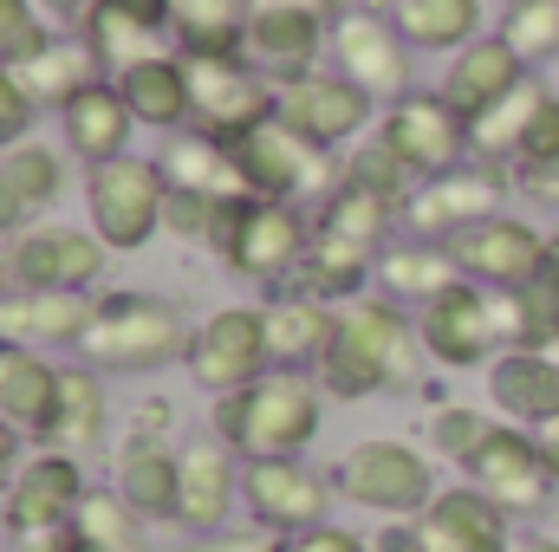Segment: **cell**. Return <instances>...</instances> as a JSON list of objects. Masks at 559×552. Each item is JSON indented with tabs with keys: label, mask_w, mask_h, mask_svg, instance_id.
<instances>
[{
	"label": "cell",
	"mask_w": 559,
	"mask_h": 552,
	"mask_svg": "<svg viewBox=\"0 0 559 552\" xmlns=\"http://www.w3.org/2000/svg\"><path fill=\"white\" fill-rule=\"evenodd\" d=\"M319 416H325V384L274 364L261 384L215 397V442H228L241 461H274L299 455L319 435Z\"/></svg>",
	"instance_id": "6da1fadb"
},
{
	"label": "cell",
	"mask_w": 559,
	"mask_h": 552,
	"mask_svg": "<svg viewBox=\"0 0 559 552\" xmlns=\"http://www.w3.org/2000/svg\"><path fill=\"white\" fill-rule=\"evenodd\" d=\"M189 325L169 299L156 292H105L85 338H79V358L92 371H124V377H143V371H163L176 358H189Z\"/></svg>",
	"instance_id": "7a4b0ae2"
},
{
	"label": "cell",
	"mask_w": 559,
	"mask_h": 552,
	"mask_svg": "<svg viewBox=\"0 0 559 552\" xmlns=\"http://www.w3.org/2000/svg\"><path fill=\"white\" fill-rule=\"evenodd\" d=\"M209 248L235 267L241 279H261V286H280L286 274H299L306 248H312V228L293 202H222L215 208V228H209Z\"/></svg>",
	"instance_id": "3957f363"
},
{
	"label": "cell",
	"mask_w": 559,
	"mask_h": 552,
	"mask_svg": "<svg viewBox=\"0 0 559 552\" xmlns=\"http://www.w3.org/2000/svg\"><path fill=\"white\" fill-rule=\"evenodd\" d=\"M163 202H169V176L156 156H118L98 163L85 182V215L92 235L118 254H138L150 235H163Z\"/></svg>",
	"instance_id": "277c9868"
},
{
	"label": "cell",
	"mask_w": 559,
	"mask_h": 552,
	"mask_svg": "<svg viewBox=\"0 0 559 552\" xmlns=\"http://www.w3.org/2000/svg\"><path fill=\"white\" fill-rule=\"evenodd\" d=\"M189 65V124L209 137H248L280 111V85L254 59H182Z\"/></svg>",
	"instance_id": "5b68a950"
},
{
	"label": "cell",
	"mask_w": 559,
	"mask_h": 552,
	"mask_svg": "<svg viewBox=\"0 0 559 552\" xmlns=\"http://www.w3.org/2000/svg\"><path fill=\"white\" fill-rule=\"evenodd\" d=\"M189 371L202 391L228 397L248 391L274 371V345H267V305H222L195 325L189 338Z\"/></svg>",
	"instance_id": "8992f818"
},
{
	"label": "cell",
	"mask_w": 559,
	"mask_h": 552,
	"mask_svg": "<svg viewBox=\"0 0 559 552\" xmlns=\"http://www.w3.org/2000/svg\"><path fill=\"white\" fill-rule=\"evenodd\" d=\"M338 494L365 514L384 520H417L423 507L436 501V475L411 442H358L338 461Z\"/></svg>",
	"instance_id": "52a82bcc"
},
{
	"label": "cell",
	"mask_w": 559,
	"mask_h": 552,
	"mask_svg": "<svg viewBox=\"0 0 559 552\" xmlns=\"http://www.w3.org/2000/svg\"><path fill=\"white\" fill-rule=\"evenodd\" d=\"M338 338L371 364L384 391H417L423 384V332L397 299H345L338 305Z\"/></svg>",
	"instance_id": "ba28073f"
},
{
	"label": "cell",
	"mask_w": 559,
	"mask_h": 552,
	"mask_svg": "<svg viewBox=\"0 0 559 552\" xmlns=\"http://www.w3.org/2000/svg\"><path fill=\"white\" fill-rule=\"evenodd\" d=\"M378 137L397 149V163H404L417 182H429V176L462 169V156H468V118H462L442 92H404V98H391Z\"/></svg>",
	"instance_id": "9c48e42d"
},
{
	"label": "cell",
	"mask_w": 559,
	"mask_h": 552,
	"mask_svg": "<svg viewBox=\"0 0 559 552\" xmlns=\"http://www.w3.org/2000/svg\"><path fill=\"white\" fill-rule=\"evenodd\" d=\"M508 202V169L501 163H462L449 176H429L411 189L404 202V221L417 228V241H449L475 221H495Z\"/></svg>",
	"instance_id": "30bf717a"
},
{
	"label": "cell",
	"mask_w": 559,
	"mask_h": 552,
	"mask_svg": "<svg viewBox=\"0 0 559 552\" xmlns=\"http://www.w3.org/2000/svg\"><path fill=\"white\" fill-rule=\"evenodd\" d=\"M371 92L365 85H352L338 65H312V72H299V79H286L280 85V124H293L299 137H312L319 149H338V143H352L365 124H371Z\"/></svg>",
	"instance_id": "8fae6325"
},
{
	"label": "cell",
	"mask_w": 559,
	"mask_h": 552,
	"mask_svg": "<svg viewBox=\"0 0 559 552\" xmlns=\"http://www.w3.org/2000/svg\"><path fill=\"white\" fill-rule=\"evenodd\" d=\"M417 332H423V351L449 371H475L495 358L501 345V325H495V292L475 286V279H455L442 286L429 305L417 312Z\"/></svg>",
	"instance_id": "7c38bea8"
},
{
	"label": "cell",
	"mask_w": 559,
	"mask_h": 552,
	"mask_svg": "<svg viewBox=\"0 0 559 552\" xmlns=\"http://www.w3.org/2000/svg\"><path fill=\"white\" fill-rule=\"evenodd\" d=\"M468 488H481L508 520L540 514L547 494H554V468H547L534 429H521V422H495V435H488L481 455L468 461Z\"/></svg>",
	"instance_id": "4fadbf2b"
},
{
	"label": "cell",
	"mask_w": 559,
	"mask_h": 552,
	"mask_svg": "<svg viewBox=\"0 0 559 552\" xmlns=\"http://www.w3.org/2000/svg\"><path fill=\"white\" fill-rule=\"evenodd\" d=\"M235 156H241L254 195H267V202H299L312 189H338L332 182V149H319L312 137H299L280 118L254 124L248 137H235Z\"/></svg>",
	"instance_id": "5bb4252c"
},
{
	"label": "cell",
	"mask_w": 559,
	"mask_h": 552,
	"mask_svg": "<svg viewBox=\"0 0 559 552\" xmlns=\"http://www.w3.org/2000/svg\"><path fill=\"white\" fill-rule=\"evenodd\" d=\"M105 241L92 228H66V221H39V228H20L13 248H7V267L13 286H52V292H92L105 274Z\"/></svg>",
	"instance_id": "9a60e30c"
},
{
	"label": "cell",
	"mask_w": 559,
	"mask_h": 552,
	"mask_svg": "<svg viewBox=\"0 0 559 552\" xmlns=\"http://www.w3.org/2000/svg\"><path fill=\"white\" fill-rule=\"evenodd\" d=\"M411 39L397 33V20L378 7L365 13H338L332 20V59L352 85H365L371 98H404L411 92Z\"/></svg>",
	"instance_id": "2e32d148"
},
{
	"label": "cell",
	"mask_w": 559,
	"mask_h": 552,
	"mask_svg": "<svg viewBox=\"0 0 559 552\" xmlns=\"http://www.w3.org/2000/svg\"><path fill=\"white\" fill-rule=\"evenodd\" d=\"M241 501H248L254 527H267V533H306V527H325L332 481L319 468H306L299 455H274V461H248L241 468Z\"/></svg>",
	"instance_id": "e0dca14e"
},
{
	"label": "cell",
	"mask_w": 559,
	"mask_h": 552,
	"mask_svg": "<svg viewBox=\"0 0 559 552\" xmlns=\"http://www.w3.org/2000/svg\"><path fill=\"white\" fill-rule=\"evenodd\" d=\"M442 248H449V261L462 267V279H475V286H488V292H514V286H527L534 274H547V241H540L527 221H508V215L475 221V228L449 235Z\"/></svg>",
	"instance_id": "ac0fdd59"
},
{
	"label": "cell",
	"mask_w": 559,
	"mask_h": 552,
	"mask_svg": "<svg viewBox=\"0 0 559 552\" xmlns=\"http://www.w3.org/2000/svg\"><path fill=\"white\" fill-rule=\"evenodd\" d=\"M85 494H92V488H85L79 455L46 448V455L20 461V475L7 481V527H13V540H20V533H52V527H72Z\"/></svg>",
	"instance_id": "d6986e66"
},
{
	"label": "cell",
	"mask_w": 559,
	"mask_h": 552,
	"mask_svg": "<svg viewBox=\"0 0 559 552\" xmlns=\"http://www.w3.org/2000/svg\"><path fill=\"white\" fill-rule=\"evenodd\" d=\"M85 46L98 72H138L169 52V0H92L85 7Z\"/></svg>",
	"instance_id": "ffe728a7"
},
{
	"label": "cell",
	"mask_w": 559,
	"mask_h": 552,
	"mask_svg": "<svg viewBox=\"0 0 559 552\" xmlns=\"http://www.w3.org/2000/svg\"><path fill=\"white\" fill-rule=\"evenodd\" d=\"M319 46H325V13H312L306 0H248V59L274 85L312 72Z\"/></svg>",
	"instance_id": "44dd1931"
},
{
	"label": "cell",
	"mask_w": 559,
	"mask_h": 552,
	"mask_svg": "<svg viewBox=\"0 0 559 552\" xmlns=\"http://www.w3.org/2000/svg\"><path fill=\"white\" fill-rule=\"evenodd\" d=\"M98 299L92 292H52V286H7L0 292V345H26V351H52L85 338Z\"/></svg>",
	"instance_id": "7402d4cb"
},
{
	"label": "cell",
	"mask_w": 559,
	"mask_h": 552,
	"mask_svg": "<svg viewBox=\"0 0 559 552\" xmlns=\"http://www.w3.org/2000/svg\"><path fill=\"white\" fill-rule=\"evenodd\" d=\"M241 501V455L228 442H189L182 448V488H176V520L189 533H222L228 507Z\"/></svg>",
	"instance_id": "603a6c76"
},
{
	"label": "cell",
	"mask_w": 559,
	"mask_h": 552,
	"mask_svg": "<svg viewBox=\"0 0 559 552\" xmlns=\"http://www.w3.org/2000/svg\"><path fill=\"white\" fill-rule=\"evenodd\" d=\"M417 540L423 552H514L508 514L481 488H442L417 514Z\"/></svg>",
	"instance_id": "cb8c5ba5"
},
{
	"label": "cell",
	"mask_w": 559,
	"mask_h": 552,
	"mask_svg": "<svg viewBox=\"0 0 559 552\" xmlns=\"http://www.w3.org/2000/svg\"><path fill=\"white\" fill-rule=\"evenodd\" d=\"M156 163H163L169 189H189V195H209V202H254V182H248V169H241V156H235L228 137H209L195 124L169 131Z\"/></svg>",
	"instance_id": "d4e9b609"
},
{
	"label": "cell",
	"mask_w": 559,
	"mask_h": 552,
	"mask_svg": "<svg viewBox=\"0 0 559 552\" xmlns=\"http://www.w3.org/2000/svg\"><path fill=\"white\" fill-rule=\"evenodd\" d=\"M59 124H66L72 156H85V163L98 169V163H118V156H131L124 143H131L138 111L124 105V85H118V79H92L85 92H72V105L59 111Z\"/></svg>",
	"instance_id": "484cf974"
},
{
	"label": "cell",
	"mask_w": 559,
	"mask_h": 552,
	"mask_svg": "<svg viewBox=\"0 0 559 552\" xmlns=\"http://www.w3.org/2000/svg\"><path fill=\"white\" fill-rule=\"evenodd\" d=\"M527 79V65H521V52L501 39V33H481L475 46H462L455 52V65H449V79H442V98L475 124L495 98H508L514 85Z\"/></svg>",
	"instance_id": "4316f807"
},
{
	"label": "cell",
	"mask_w": 559,
	"mask_h": 552,
	"mask_svg": "<svg viewBox=\"0 0 559 552\" xmlns=\"http://www.w3.org/2000/svg\"><path fill=\"white\" fill-rule=\"evenodd\" d=\"M59 364L46 351H26V345H0V416L20 429V435H52V410H59Z\"/></svg>",
	"instance_id": "83f0119b"
},
{
	"label": "cell",
	"mask_w": 559,
	"mask_h": 552,
	"mask_svg": "<svg viewBox=\"0 0 559 552\" xmlns=\"http://www.w3.org/2000/svg\"><path fill=\"white\" fill-rule=\"evenodd\" d=\"M488 391L508 422L540 429L547 416H559V358L554 351H501L488 364Z\"/></svg>",
	"instance_id": "f1b7e54d"
},
{
	"label": "cell",
	"mask_w": 559,
	"mask_h": 552,
	"mask_svg": "<svg viewBox=\"0 0 559 552\" xmlns=\"http://www.w3.org/2000/svg\"><path fill=\"white\" fill-rule=\"evenodd\" d=\"M169 39L182 59H248V0H169Z\"/></svg>",
	"instance_id": "f546056e"
},
{
	"label": "cell",
	"mask_w": 559,
	"mask_h": 552,
	"mask_svg": "<svg viewBox=\"0 0 559 552\" xmlns=\"http://www.w3.org/2000/svg\"><path fill=\"white\" fill-rule=\"evenodd\" d=\"M176 488H182V448L156 435H131L118 455V494L143 520H176Z\"/></svg>",
	"instance_id": "4dcf8cb0"
},
{
	"label": "cell",
	"mask_w": 559,
	"mask_h": 552,
	"mask_svg": "<svg viewBox=\"0 0 559 552\" xmlns=\"http://www.w3.org/2000/svg\"><path fill=\"white\" fill-rule=\"evenodd\" d=\"M66 189V156L46 143H20L0 156V228L20 235V221H33L39 208H52Z\"/></svg>",
	"instance_id": "1f68e13d"
},
{
	"label": "cell",
	"mask_w": 559,
	"mask_h": 552,
	"mask_svg": "<svg viewBox=\"0 0 559 552\" xmlns=\"http://www.w3.org/2000/svg\"><path fill=\"white\" fill-rule=\"evenodd\" d=\"M547 98H554V92L527 72L508 98H495V105L468 124V156H475V163H501V169H508V163H521L527 131H534V118H540V105H547Z\"/></svg>",
	"instance_id": "d6a6232c"
},
{
	"label": "cell",
	"mask_w": 559,
	"mask_h": 552,
	"mask_svg": "<svg viewBox=\"0 0 559 552\" xmlns=\"http://www.w3.org/2000/svg\"><path fill=\"white\" fill-rule=\"evenodd\" d=\"M332 332H338V312H332L325 299H312V292H286V299L267 305V345H274L280 371L319 364L325 345H332Z\"/></svg>",
	"instance_id": "836d02e7"
},
{
	"label": "cell",
	"mask_w": 559,
	"mask_h": 552,
	"mask_svg": "<svg viewBox=\"0 0 559 552\" xmlns=\"http://www.w3.org/2000/svg\"><path fill=\"white\" fill-rule=\"evenodd\" d=\"M20 85H26V98L33 105H46V111H66L72 105V92H85L92 79H98V59H92V46L79 39H46L33 59H20V65H7Z\"/></svg>",
	"instance_id": "e575fe53"
},
{
	"label": "cell",
	"mask_w": 559,
	"mask_h": 552,
	"mask_svg": "<svg viewBox=\"0 0 559 552\" xmlns=\"http://www.w3.org/2000/svg\"><path fill=\"white\" fill-rule=\"evenodd\" d=\"M495 325L508 351H547L559 338V274H534L514 292H495Z\"/></svg>",
	"instance_id": "d590c367"
},
{
	"label": "cell",
	"mask_w": 559,
	"mask_h": 552,
	"mask_svg": "<svg viewBox=\"0 0 559 552\" xmlns=\"http://www.w3.org/2000/svg\"><path fill=\"white\" fill-rule=\"evenodd\" d=\"M391 20L417 52H462L481 39V0H391Z\"/></svg>",
	"instance_id": "8d00e7d4"
},
{
	"label": "cell",
	"mask_w": 559,
	"mask_h": 552,
	"mask_svg": "<svg viewBox=\"0 0 559 552\" xmlns=\"http://www.w3.org/2000/svg\"><path fill=\"white\" fill-rule=\"evenodd\" d=\"M124 85V105L138 111V124H156V131H189V65L182 52H163L138 72L118 79Z\"/></svg>",
	"instance_id": "74e56055"
},
{
	"label": "cell",
	"mask_w": 559,
	"mask_h": 552,
	"mask_svg": "<svg viewBox=\"0 0 559 552\" xmlns=\"http://www.w3.org/2000/svg\"><path fill=\"white\" fill-rule=\"evenodd\" d=\"M462 267L449 261V248L442 241H404V248H384L378 254V286H384V299H397V305H429L442 286H455Z\"/></svg>",
	"instance_id": "f35d334b"
},
{
	"label": "cell",
	"mask_w": 559,
	"mask_h": 552,
	"mask_svg": "<svg viewBox=\"0 0 559 552\" xmlns=\"http://www.w3.org/2000/svg\"><path fill=\"white\" fill-rule=\"evenodd\" d=\"M299 274H306L312 299H365V279H378V254L332 235V228H312V248H306Z\"/></svg>",
	"instance_id": "ab89813d"
},
{
	"label": "cell",
	"mask_w": 559,
	"mask_h": 552,
	"mask_svg": "<svg viewBox=\"0 0 559 552\" xmlns=\"http://www.w3.org/2000/svg\"><path fill=\"white\" fill-rule=\"evenodd\" d=\"M105 377L92 371V364H72L66 377H59V410H52V448H66V455H85V448H98V435H105Z\"/></svg>",
	"instance_id": "60d3db41"
},
{
	"label": "cell",
	"mask_w": 559,
	"mask_h": 552,
	"mask_svg": "<svg viewBox=\"0 0 559 552\" xmlns=\"http://www.w3.org/2000/svg\"><path fill=\"white\" fill-rule=\"evenodd\" d=\"M404 215V202H391V195H378V189H365V182H345L338 176V189H325V208H319V228H332V235H345V241H358V248H384V228Z\"/></svg>",
	"instance_id": "b9f144b4"
},
{
	"label": "cell",
	"mask_w": 559,
	"mask_h": 552,
	"mask_svg": "<svg viewBox=\"0 0 559 552\" xmlns=\"http://www.w3.org/2000/svg\"><path fill=\"white\" fill-rule=\"evenodd\" d=\"M72 533H79V547H92V552H143V514L118 488H92L79 501Z\"/></svg>",
	"instance_id": "7bdbcfd3"
},
{
	"label": "cell",
	"mask_w": 559,
	"mask_h": 552,
	"mask_svg": "<svg viewBox=\"0 0 559 552\" xmlns=\"http://www.w3.org/2000/svg\"><path fill=\"white\" fill-rule=\"evenodd\" d=\"M501 39L521 52V65H554L559 59V0H514L501 20Z\"/></svg>",
	"instance_id": "ee69618b"
},
{
	"label": "cell",
	"mask_w": 559,
	"mask_h": 552,
	"mask_svg": "<svg viewBox=\"0 0 559 552\" xmlns=\"http://www.w3.org/2000/svg\"><path fill=\"white\" fill-rule=\"evenodd\" d=\"M488 435H495L488 410H468V404H442L436 422H429L436 455H442V461H455V468H468V461L481 455V442H488Z\"/></svg>",
	"instance_id": "f6af8a7d"
},
{
	"label": "cell",
	"mask_w": 559,
	"mask_h": 552,
	"mask_svg": "<svg viewBox=\"0 0 559 552\" xmlns=\"http://www.w3.org/2000/svg\"><path fill=\"white\" fill-rule=\"evenodd\" d=\"M345 182H365V189H378V195H391V202H411V169L397 163V149L384 137L365 143V149L345 163Z\"/></svg>",
	"instance_id": "bcb514c9"
},
{
	"label": "cell",
	"mask_w": 559,
	"mask_h": 552,
	"mask_svg": "<svg viewBox=\"0 0 559 552\" xmlns=\"http://www.w3.org/2000/svg\"><path fill=\"white\" fill-rule=\"evenodd\" d=\"M52 33L39 26V7L33 0H0V65H20L46 46Z\"/></svg>",
	"instance_id": "7dc6e473"
},
{
	"label": "cell",
	"mask_w": 559,
	"mask_h": 552,
	"mask_svg": "<svg viewBox=\"0 0 559 552\" xmlns=\"http://www.w3.org/2000/svg\"><path fill=\"white\" fill-rule=\"evenodd\" d=\"M215 208H222V202H209V195L169 189V202H163V228H169V235H182V241H209V228H215Z\"/></svg>",
	"instance_id": "c3c4849f"
},
{
	"label": "cell",
	"mask_w": 559,
	"mask_h": 552,
	"mask_svg": "<svg viewBox=\"0 0 559 552\" xmlns=\"http://www.w3.org/2000/svg\"><path fill=\"white\" fill-rule=\"evenodd\" d=\"M33 111H39V105L26 98V85L0 65V156L26 143V131H33Z\"/></svg>",
	"instance_id": "681fc988"
},
{
	"label": "cell",
	"mask_w": 559,
	"mask_h": 552,
	"mask_svg": "<svg viewBox=\"0 0 559 552\" xmlns=\"http://www.w3.org/2000/svg\"><path fill=\"white\" fill-rule=\"evenodd\" d=\"M286 552H371V547H365L352 527H332V520H325V527H306V533H293V547H286Z\"/></svg>",
	"instance_id": "f907efd6"
},
{
	"label": "cell",
	"mask_w": 559,
	"mask_h": 552,
	"mask_svg": "<svg viewBox=\"0 0 559 552\" xmlns=\"http://www.w3.org/2000/svg\"><path fill=\"white\" fill-rule=\"evenodd\" d=\"M559 156V98L540 105V118H534V131H527V149H521V163H554Z\"/></svg>",
	"instance_id": "816d5d0a"
},
{
	"label": "cell",
	"mask_w": 559,
	"mask_h": 552,
	"mask_svg": "<svg viewBox=\"0 0 559 552\" xmlns=\"http://www.w3.org/2000/svg\"><path fill=\"white\" fill-rule=\"evenodd\" d=\"M189 552H280V533L254 527V533H202Z\"/></svg>",
	"instance_id": "f5cc1de1"
},
{
	"label": "cell",
	"mask_w": 559,
	"mask_h": 552,
	"mask_svg": "<svg viewBox=\"0 0 559 552\" xmlns=\"http://www.w3.org/2000/svg\"><path fill=\"white\" fill-rule=\"evenodd\" d=\"M521 189H527L534 202L559 208V156H554V163H521Z\"/></svg>",
	"instance_id": "db71d44e"
},
{
	"label": "cell",
	"mask_w": 559,
	"mask_h": 552,
	"mask_svg": "<svg viewBox=\"0 0 559 552\" xmlns=\"http://www.w3.org/2000/svg\"><path fill=\"white\" fill-rule=\"evenodd\" d=\"M13 552H79V533L72 527H52V533H20Z\"/></svg>",
	"instance_id": "11a10c76"
},
{
	"label": "cell",
	"mask_w": 559,
	"mask_h": 552,
	"mask_svg": "<svg viewBox=\"0 0 559 552\" xmlns=\"http://www.w3.org/2000/svg\"><path fill=\"white\" fill-rule=\"evenodd\" d=\"M13 461H20V429H13V422L0 416V488L13 481Z\"/></svg>",
	"instance_id": "9f6ffc18"
},
{
	"label": "cell",
	"mask_w": 559,
	"mask_h": 552,
	"mask_svg": "<svg viewBox=\"0 0 559 552\" xmlns=\"http://www.w3.org/2000/svg\"><path fill=\"white\" fill-rule=\"evenodd\" d=\"M534 442H540V455H547V468H554V481H559V416H547L534 429Z\"/></svg>",
	"instance_id": "6f0895ef"
},
{
	"label": "cell",
	"mask_w": 559,
	"mask_h": 552,
	"mask_svg": "<svg viewBox=\"0 0 559 552\" xmlns=\"http://www.w3.org/2000/svg\"><path fill=\"white\" fill-rule=\"evenodd\" d=\"M306 7H312V13H325V20H332V13H352V0H306Z\"/></svg>",
	"instance_id": "680465c9"
},
{
	"label": "cell",
	"mask_w": 559,
	"mask_h": 552,
	"mask_svg": "<svg viewBox=\"0 0 559 552\" xmlns=\"http://www.w3.org/2000/svg\"><path fill=\"white\" fill-rule=\"evenodd\" d=\"M514 552H559V540H540V533H534V540H521Z\"/></svg>",
	"instance_id": "91938a15"
},
{
	"label": "cell",
	"mask_w": 559,
	"mask_h": 552,
	"mask_svg": "<svg viewBox=\"0 0 559 552\" xmlns=\"http://www.w3.org/2000/svg\"><path fill=\"white\" fill-rule=\"evenodd\" d=\"M7 286H13V267H7V254H0V292H7Z\"/></svg>",
	"instance_id": "94428289"
},
{
	"label": "cell",
	"mask_w": 559,
	"mask_h": 552,
	"mask_svg": "<svg viewBox=\"0 0 559 552\" xmlns=\"http://www.w3.org/2000/svg\"><path fill=\"white\" fill-rule=\"evenodd\" d=\"M547 267L559 274V241H547Z\"/></svg>",
	"instance_id": "6125c7cd"
},
{
	"label": "cell",
	"mask_w": 559,
	"mask_h": 552,
	"mask_svg": "<svg viewBox=\"0 0 559 552\" xmlns=\"http://www.w3.org/2000/svg\"><path fill=\"white\" fill-rule=\"evenodd\" d=\"M547 351H554V358H559V338H554V345H547Z\"/></svg>",
	"instance_id": "be15d7a7"
},
{
	"label": "cell",
	"mask_w": 559,
	"mask_h": 552,
	"mask_svg": "<svg viewBox=\"0 0 559 552\" xmlns=\"http://www.w3.org/2000/svg\"><path fill=\"white\" fill-rule=\"evenodd\" d=\"M79 552H92V547H79Z\"/></svg>",
	"instance_id": "e7e4bbea"
}]
</instances>
